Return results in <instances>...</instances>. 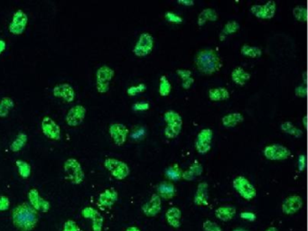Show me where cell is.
<instances>
[{
  "mask_svg": "<svg viewBox=\"0 0 308 231\" xmlns=\"http://www.w3.org/2000/svg\"><path fill=\"white\" fill-rule=\"evenodd\" d=\"M12 222L20 231H33L38 223V212L34 211L27 202H24L14 208Z\"/></svg>",
  "mask_w": 308,
  "mask_h": 231,
  "instance_id": "1",
  "label": "cell"
},
{
  "mask_svg": "<svg viewBox=\"0 0 308 231\" xmlns=\"http://www.w3.org/2000/svg\"><path fill=\"white\" fill-rule=\"evenodd\" d=\"M194 63L198 71L206 75L216 72L222 66L221 57L216 51L212 48L202 49L199 51L195 55Z\"/></svg>",
  "mask_w": 308,
  "mask_h": 231,
  "instance_id": "2",
  "label": "cell"
},
{
  "mask_svg": "<svg viewBox=\"0 0 308 231\" xmlns=\"http://www.w3.org/2000/svg\"><path fill=\"white\" fill-rule=\"evenodd\" d=\"M164 119L166 122L164 135L169 139H173L178 136L183 127V118L178 112L173 110L165 111Z\"/></svg>",
  "mask_w": 308,
  "mask_h": 231,
  "instance_id": "3",
  "label": "cell"
},
{
  "mask_svg": "<svg viewBox=\"0 0 308 231\" xmlns=\"http://www.w3.org/2000/svg\"><path fill=\"white\" fill-rule=\"evenodd\" d=\"M66 179L74 185H79L84 181L85 173L82 164L76 158H68L63 164Z\"/></svg>",
  "mask_w": 308,
  "mask_h": 231,
  "instance_id": "4",
  "label": "cell"
},
{
  "mask_svg": "<svg viewBox=\"0 0 308 231\" xmlns=\"http://www.w3.org/2000/svg\"><path fill=\"white\" fill-rule=\"evenodd\" d=\"M114 75H115V72L112 68L106 64L101 65V67L97 70L96 74H95L97 92L101 94H104L109 92L110 83L114 77Z\"/></svg>",
  "mask_w": 308,
  "mask_h": 231,
  "instance_id": "5",
  "label": "cell"
},
{
  "mask_svg": "<svg viewBox=\"0 0 308 231\" xmlns=\"http://www.w3.org/2000/svg\"><path fill=\"white\" fill-rule=\"evenodd\" d=\"M103 164L104 167L111 173V175L119 181L125 180L130 175V166L121 160L109 157L105 159Z\"/></svg>",
  "mask_w": 308,
  "mask_h": 231,
  "instance_id": "6",
  "label": "cell"
},
{
  "mask_svg": "<svg viewBox=\"0 0 308 231\" xmlns=\"http://www.w3.org/2000/svg\"><path fill=\"white\" fill-rule=\"evenodd\" d=\"M232 185L237 193L247 201H251L257 196V190L254 185L244 176H237L233 180Z\"/></svg>",
  "mask_w": 308,
  "mask_h": 231,
  "instance_id": "7",
  "label": "cell"
},
{
  "mask_svg": "<svg viewBox=\"0 0 308 231\" xmlns=\"http://www.w3.org/2000/svg\"><path fill=\"white\" fill-rule=\"evenodd\" d=\"M28 24V15L24 10H16L13 14L12 19L8 25L10 34L14 35H21L24 33Z\"/></svg>",
  "mask_w": 308,
  "mask_h": 231,
  "instance_id": "8",
  "label": "cell"
},
{
  "mask_svg": "<svg viewBox=\"0 0 308 231\" xmlns=\"http://www.w3.org/2000/svg\"><path fill=\"white\" fill-rule=\"evenodd\" d=\"M41 129L43 135L52 141H59L62 137L61 126L51 116H44L41 122Z\"/></svg>",
  "mask_w": 308,
  "mask_h": 231,
  "instance_id": "9",
  "label": "cell"
},
{
  "mask_svg": "<svg viewBox=\"0 0 308 231\" xmlns=\"http://www.w3.org/2000/svg\"><path fill=\"white\" fill-rule=\"evenodd\" d=\"M154 40L152 34L145 32L140 34L136 43L133 52L137 56H146L150 54L154 48Z\"/></svg>",
  "mask_w": 308,
  "mask_h": 231,
  "instance_id": "10",
  "label": "cell"
},
{
  "mask_svg": "<svg viewBox=\"0 0 308 231\" xmlns=\"http://www.w3.org/2000/svg\"><path fill=\"white\" fill-rule=\"evenodd\" d=\"M264 155L267 159L272 161H282L289 158L291 154L290 150L284 145L280 144H272L267 145L264 148Z\"/></svg>",
  "mask_w": 308,
  "mask_h": 231,
  "instance_id": "11",
  "label": "cell"
},
{
  "mask_svg": "<svg viewBox=\"0 0 308 231\" xmlns=\"http://www.w3.org/2000/svg\"><path fill=\"white\" fill-rule=\"evenodd\" d=\"M28 204L37 212L46 213L51 209V204L47 200H44L39 193V191L35 188L31 189L27 194Z\"/></svg>",
  "mask_w": 308,
  "mask_h": 231,
  "instance_id": "12",
  "label": "cell"
},
{
  "mask_svg": "<svg viewBox=\"0 0 308 231\" xmlns=\"http://www.w3.org/2000/svg\"><path fill=\"white\" fill-rule=\"evenodd\" d=\"M87 110L85 107L77 104L72 107L69 111H68L66 116H65V121L66 124L69 126L75 127L82 125V122L85 119L86 116Z\"/></svg>",
  "mask_w": 308,
  "mask_h": 231,
  "instance_id": "13",
  "label": "cell"
},
{
  "mask_svg": "<svg viewBox=\"0 0 308 231\" xmlns=\"http://www.w3.org/2000/svg\"><path fill=\"white\" fill-rule=\"evenodd\" d=\"M213 132L211 128H203L198 133L195 139V148L200 154H206L212 147Z\"/></svg>",
  "mask_w": 308,
  "mask_h": 231,
  "instance_id": "14",
  "label": "cell"
},
{
  "mask_svg": "<svg viewBox=\"0 0 308 231\" xmlns=\"http://www.w3.org/2000/svg\"><path fill=\"white\" fill-rule=\"evenodd\" d=\"M109 133L113 142L117 145L121 146L125 144L128 139L130 130L122 123H112L109 127Z\"/></svg>",
  "mask_w": 308,
  "mask_h": 231,
  "instance_id": "15",
  "label": "cell"
},
{
  "mask_svg": "<svg viewBox=\"0 0 308 231\" xmlns=\"http://www.w3.org/2000/svg\"><path fill=\"white\" fill-rule=\"evenodd\" d=\"M53 95L66 103H72L75 101L76 92L71 84L60 83L53 87Z\"/></svg>",
  "mask_w": 308,
  "mask_h": 231,
  "instance_id": "16",
  "label": "cell"
},
{
  "mask_svg": "<svg viewBox=\"0 0 308 231\" xmlns=\"http://www.w3.org/2000/svg\"><path fill=\"white\" fill-rule=\"evenodd\" d=\"M303 198L298 194L289 195L282 203V212L286 215H294L303 207Z\"/></svg>",
  "mask_w": 308,
  "mask_h": 231,
  "instance_id": "17",
  "label": "cell"
},
{
  "mask_svg": "<svg viewBox=\"0 0 308 231\" xmlns=\"http://www.w3.org/2000/svg\"><path fill=\"white\" fill-rule=\"evenodd\" d=\"M277 10V4L273 0L268 1L264 5H253L251 7L252 14L259 18L270 19L275 15Z\"/></svg>",
  "mask_w": 308,
  "mask_h": 231,
  "instance_id": "18",
  "label": "cell"
},
{
  "mask_svg": "<svg viewBox=\"0 0 308 231\" xmlns=\"http://www.w3.org/2000/svg\"><path fill=\"white\" fill-rule=\"evenodd\" d=\"M82 216L92 221V231H103L104 218L95 208L85 207L82 209Z\"/></svg>",
  "mask_w": 308,
  "mask_h": 231,
  "instance_id": "19",
  "label": "cell"
},
{
  "mask_svg": "<svg viewBox=\"0 0 308 231\" xmlns=\"http://www.w3.org/2000/svg\"><path fill=\"white\" fill-rule=\"evenodd\" d=\"M162 209V199L157 193H154L149 202H145L141 210L145 216L154 218L158 215Z\"/></svg>",
  "mask_w": 308,
  "mask_h": 231,
  "instance_id": "20",
  "label": "cell"
},
{
  "mask_svg": "<svg viewBox=\"0 0 308 231\" xmlns=\"http://www.w3.org/2000/svg\"><path fill=\"white\" fill-rule=\"evenodd\" d=\"M119 193L114 188H109L99 195L98 202L103 208H111L118 202Z\"/></svg>",
  "mask_w": 308,
  "mask_h": 231,
  "instance_id": "21",
  "label": "cell"
},
{
  "mask_svg": "<svg viewBox=\"0 0 308 231\" xmlns=\"http://www.w3.org/2000/svg\"><path fill=\"white\" fill-rule=\"evenodd\" d=\"M193 202L197 206H207L209 203V185L207 183L202 182L198 184Z\"/></svg>",
  "mask_w": 308,
  "mask_h": 231,
  "instance_id": "22",
  "label": "cell"
},
{
  "mask_svg": "<svg viewBox=\"0 0 308 231\" xmlns=\"http://www.w3.org/2000/svg\"><path fill=\"white\" fill-rule=\"evenodd\" d=\"M165 220L169 226L173 229H178L181 227L182 212L178 207L169 208L165 212Z\"/></svg>",
  "mask_w": 308,
  "mask_h": 231,
  "instance_id": "23",
  "label": "cell"
},
{
  "mask_svg": "<svg viewBox=\"0 0 308 231\" xmlns=\"http://www.w3.org/2000/svg\"><path fill=\"white\" fill-rule=\"evenodd\" d=\"M236 208L233 206H222L217 208L214 215L221 222H230L236 215Z\"/></svg>",
  "mask_w": 308,
  "mask_h": 231,
  "instance_id": "24",
  "label": "cell"
},
{
  "mask_svg": "<svg viewBox=\"0 0 308 231\" xmlns=\"http://www.w3.org/2000/svg\"><path fill=\"white\" fill-rule=\"evenodd\" d=\"M157 192H158L157 194L161 197V199L163 198L165 200L172 199L176 193L175 187L171 182H163L160 183L157 187Z\"/></svg>",
  "mask_w": 308,
  "mask_h": 231,
  "instance_id": "25",
  "label": "cell"
},
{
  "mask_svg": "<svg viewBox=\"0 0 308 231\" xmlns=\"http://www.w3.org/2000/svg\"><path fill=\"white\" fill-rule=\"evenodd\" d=\"M203 172V167L201 164L199 163H194L192 164L187 170H185L183 172L182 174V179L185 181H193L195 178H197L198 176H200Z\"/></svg>",
  "mask_w": 308,
  "mask_h": 231,
  "instance_id": "26",
  "label": "cell"
},
{
  "mask_svg": "<svg viewBox=\"0 0 308 231\" xmlns=\"http://www.w3.org/2000/svg\"><path fill=\"white\" fill-rule=\"evenodd\" d=\"M209 98L212 101H226L230 98V92L224 87L212 88L209 90Z\"/></svg>",
  "mask_w": 308,
  "mask_h": 231,
  "instance_id": "27",
  "label": "cell"
},
{
  "mask_svg": "<svg viewBox=\"0 0 308 231\" xmlns=\"http://www.w3.org/2000/svg\"><path fill=\"white\" fill-rule=\"evenodd\" d=\"M231 79L237 84L244 85L251 79V73L245 71L243 68L237 67L231 72Z\"/></svg>",
  "mask_w": 308,
  "mask_h": 231,
  "instance_id": "28",
  "label": "cell"
},
{
  "mask_svg": "<svg viewBox=\"0 0 308 231\" xmlns=\"http://www.w3.org/2000/svg\"><path fill=\"white\" fill-rule=\"evenodd\" d=\"M218 19V13L216 10L212 7H207L202 10L198 15L197 24L201 26L205 24L207 21H216Z\"/></svg>",
  "mask_w": 308,
  "mask_h": 231,
  "instance_id": "29",
  "label": "cell"
},
{
  "mask_svg": "<svg viewBox=\"0 0 308 231\" xmlns=\"http://www.w3.org/2000/svg\"><path fill=\"white\" fill-rule=\"evenodd\" d=\"M27 141H28L27 135L24 133V132H20V133L16 135L15 138L13 140V142L10 144V150L13 153L20 152L25 146V144H27Z\"/></svg>",
  "mask_w": 308,
  "mask_h": 231,
  "instance_id": "30",
  "label": "cell"
},
{
  "mask_svg": "<svg viewBox=\"0 0 308 231\" xmlns=\"http://www.w3.org/2000/svg\"><path fill=\"white\" fill-rule=\"evenodd\" d=\"M243 120H244L243 116L239 112L229 113V114L223 116L222 118V124L226 127H233Z\"/></svg>",
  "mask_w": 308,
  "mask_h": 231,
  "instance_id": "31",
  "label": "cell"
},
{
  "mask_svg": "<svg viewBox=\"0 0 308 231\" xmlns=\"http://www.w3.org/2000/svg\"><path fill=\"white\" fill-rule=\"evenodd\" d=\"M14 101L10 97H4L0 100V117L4 118L9 115L11 111L14 109Z\"/></svg>",
  "mask_w": 308,
  "mask_h": 231,
  "instance_id": "32",
  "label": "cell"
},
{
  "mask_svg": "<svg viewBox=\"0 0 308 231\" xmlns=\"http://www.w3.org/2000/svg\"><path fill=\"white\" fill-rule=\"evenodd\" d=\"M239 29H240V24L235 20H231V21L227 22L226 24H224L222 32L220 33V40L224 41L228 34L236 33Z\"/></svg>",
  "mask_w": 308,
  "mask_h": 231,
  "instance_id": "33",
  "label": "cell"
},
{
  "mask_svg": "<svg viewBox=\"0 0 308 231\" xmlns=\"http://www.w3.org/2000/svg\"><path fill=\"white\" fill-rule=\"evenodd\" d=\"M176 73L182 79V86L183 89L185 90L190 89V87L192 86V84L194 82V79L192 76V72L190 70L179 69L176 71Z\"/></svg>",
  "mask_w": 308,
  "mask_h": 231,
  "instance_id": "34",
  "label": "cell"
},
{
  "mask_svg": "<svg viewBox=\"0 0 308 231\" xmlns=\"http://www.w3.org/2000/svg\"><path fill=\"white\" fill-rule=\"evenodd\" d=\"M15 166L17 168V172H18L20 177L23 179H27L30 177L32 169H31V165L26 161L17 160L15 162Z\"/></svg>",
  "mask_w": 308,
  "mask_h": 231,
  "instance_id": "35",
  "label": "cell"
},
{
  "mask_svg": "<svg viewBox=\"0 0 308 231\" xmlns=\"http://www.w3.org/2000/svg\"><path fill=\"white\" fill-rule=\"evenodd\" d=\"M241 52L243 55L248 57H260L262 54V50L258 46H252L250 44H243L241 46Z\"/></svg>",
  "mask_w": 308,
  "mask_h": 231,
  "instance_id": "36",
  "label": "cell"
},
{
  "mask_svg": "<svg viewBox=\"0 0 308 231\" xmlns=\"http://www.w3.org/2000/svg\"><path fill=\"white\" fill-rule=\"evenodd\" d=\"M280 127H281V129H282V131L285 132V133L289 134V135H294L296 137H300L301 135H303L302 130L299 129L298 126L293 125L290 121L283 122V123L281 124V125H280Z\"/></svg>",
  "mask_w": 308,
  "mask_h": 231,
  "instance_id": "37",
  "label": "cell"
},
{
  "mask_svg": "<svg viewBox=\"0 0 308 231\" xmlns=\"http://www.w3.org/2000/svg\"><path fill=\"white\" fill-rule=\"evenodd\" d=\"M183 171L179 167L177 164H173L172 166H169L168 168L165 170V176L170 181H178L182 179Z\"/></svg>",
  "mask_w": 308,
  "mask_h": 231,
  "instance_id": "38",
  "label": "cell"
},
{
  "mask_svg": "<svg viewBox=\"0 0 308 231\" xmlns=\"http://www.w3.org/2000/svg\"><path fill=\"white\" fill-rule=\"evenodd\" d=\"M171 91H172V85L169 82L168 79L166 78V76L162 75L160 78V82H159V93H160V95L163 97L168 96Z\"/></svg>",
  "mask_w": 308,
  "mask_h": 231,
  "instance_id": "39",
  "label": "cell"
},
{
  "mask_svg": "<svg viewBox=\"0 0 308 231\" xmlns=\"http://www.w3.org/2000/svg\"><path fill=\"white\" fill-rule=\"evenodd\" d=\"M295 17L299 21L305 22L308 19V9L303 5H297L293 9Z\"/></svg>",
  "mask_w": 308,
  "mask_h": 231,
  "instance_id": "40",
  "label": "cell"
},
{
  "mask_svg": "<svg viewBox=\"0 0 308 231\" xmlns=\"http://www.w3.org/2000/svg\"><path fill=\"white\" fill-rule=\"evenodd\" d=\"M164 17L168 22L174 23V24H180L183 22V17L180 14H176L172 11H167L164 14Z\"/></svg>",
  "mask_w": 308,
  "mask_h": 231,
  "instance_id": "41",
  "label": "cell"
},
{
  "mask_svg": "<svg viewBox=\"0 0 308 231\" xmlns=\"http://www.w3.org/2000/svg\"><path fill=\"white\" fill-rule=\"evenodd\" d=\"M147 89V86L144 83H140L139 85H136V86H130L128 90H127V93L128 95L130 96H135L139 93L141 92H144Z\"/></svg>",
  "mask_w": 308,
  "mask_h": 231,
  "instance_id": "42",
  "label": "cell"
},
{
  "mask_svg": "<svg viewBox=\"0 0 308 231\" xmlns=\"http://www.w3.org/2000/svg\"><path fill=\"white\" fill-rule=\"evenodd\" d=\"M202 229L204 231H222V228L219 226L216 222H212L210 220L203 222Z\"/></svg>",
  "mask_w": 308,
  "mask_h": 231,
  "instance_id": "43",
  "label": "cell"
},
{
  "mask_svg": "<svg viewBox=\"0 0 308 231\" xmlns=\"http://www.w3.org/2000/svg\"><path fill=\"white\" fill-rule=\"evenodd\" d=\"M62 231H81V229L78 226L76 222L73 220H68L64 222Z\"/></svg>",
  "mask_w": 308,
  "mask_h": 231,
  "instance_id": "44",
  "label": "cell"
},
{
  "mask_svg": "<svg viewBox=\"0 0 308 231\" xmlns=\"http://www.w3.org/2000/svg\"><path fill=\"white\" fill-rule=\"evenodd\" d=\"M10 204H11V202H10L9 198L5 196V195H1L0 194V212L8 211L10 208Z\"/></svg>",
  "mask_w": 308,
  "mask_h": 231,
  "instance_id": "45",
  "label": "cell"
},
{
  "mask_svg": "<svg viewBox=\"0 0 308 231\" xmlns=\"http://www.w3.org/2000/svg\"><path fill=\"white\" fill-rule=\"evenodd\" d=\"M132 108L136 111H148L150 109V103L144 102V101H140V102H137L135 104H133Z\"/></svg>",
  "mask_w": 308,
  "mask_h": 231,
  "instance_id": "46",
  "label": "cell"
},
{
  "mask_svg": "<svg viewBox=\"0 0 308 231\" xmlns=\"http://www.w3.org/2000/svg\"><path fill=\"white\" fill-rule=\"evenodd\" d=\"M240 216L242 220H245L247 222H255L256 219H257L255 213L251 212H241Z\"/></svg>",
  "mask_w": 308,
  "mask_h": 231,
  "instance_id": "47",
  "label": "cell"
},
{
  "mask_svg": "<svg viewBox=\"0 0 308 231\" xmlns=\"http://www.w3.org/2000/svg\"><path fill=\"white\" fill-rule=\"evenodd\" d=\"M295 93L298 97H302V98L307 97V94H308L307 85H299V86L297 87L296 90H295Z\"/></svg>",
  "mask_w": 308,
  "mask_h": 231,
  "instance_id": "48",
  "label": "cell"
},
{
  "mask_svg": "<svg viewBox=\"0 0 308 231\" xmlns=\"http://www.w3.org/2000/svg\"><path fill=\"white\" fill-rule=\"evenodd\" d=\"M306 167V155L300 154L299 156V170L302 172Z\"/></svg>",
  "mask_w": 308,
  "mask_h": 231,
  "instance_id": "49",
  "label": "cell"
},
{
  "mask_svg": "<svg viewBox=\"0 0 308 231\" xmlns=\"http://www.w3.org/2000/svg\"><path fill=\"white\" fill-rule=\"evenodd\" d=\"M145 130L143 128H140V129L134 130L133 133L131 134V137L132 138H139V137H142L144 135Z\"/></svg>",
  "mask_w": 308,
  "mask_h": 231,
  "instance_id": "50",
  "label": "cell"
},
{
  "mask_svg": "<svg viewBox=\"0 0 308 231\" xmlns=\"http://www.w3.org/2000/svg\"><path fill=\"white\" fill-rule=\"evenodd\" d=\"M179 4L184 5H193L194 4L193 0H178Z\"/></svg>",
  "mask_w": 308,
  "mask_h": 231,
  "instance_id": "51",
  "label": "cell"
},
{
  "mask_svg": "<svg viewBox=\"0 0 308 231\" xmlns=\"http://www.w3.org/2000/svg\"><path fill=\"white\" fill-rule=\"evenodd\" d=\"M5 49H6V43L4 40L0 39V54L5 52Z\"/></svg>",
  "mask_w": 308,
  "mask_h": 231,
  "instance_id": "52",
  "label": "cell"
},
{
  "mask_svg": "<svg viewBox=\"0 0 308 231\" xmlns=\"http://www.w3.org/2000/svg\"><path fill=\"white\" fill-rule=\"evenodd\" d=\"M125 231H141L140 228L135 226L129 227Z\"/></svg>",
  "mask_w": 308,
  "mask_h": 231,
  "instance_id": "53",
  "label": "cell"
},
{
  "mask_svg": "<svg viewBox=\"0 0 308 231\" xmlns=\"http://www.w3.org/2000/svg\"><path fill=\"white\" fill-rule=\"evenodd\" d=\"M303 124L305 125V127L308 126V116H305L303 117Z\"/></svg>",
  "mask_w": 308,
  "mask_h": 231,
  "instance_id": "54",
  "label": "cell"
},
{
  "mask_svg": "<svg viewBox=\"0 0 308 231\" xmlns=\"http://www.w3.org/2000/svg\"><path fill=\"white\" fill-rule=\"evenodd\" d=\"M266 231H279V230L276 227H270L266 230Z\"/></svg>",
  "mask_w": 308,
  "mask_h": 231,
  "instance_id": "55",
  "label": "cell"
},
{
  "mask_svg": "<svg viewBox=\"0 0 308 231\" xmlns=\"http://www.w3.org/2000/svg\"><path fill=\"white\" fill-rule=\"evenodd\" d=\"M303 77L304 82H305V85H306V84H307V82H308V78H307V72H304Z\"/></svg>",
  "mask_w": 308,
  "mask_h": 231,
  "instance_id": "56",
  "label": "cell"
},
{
  "mask_svg": "<svg viewBox=\"0 0 308 231\" xmlns=\"http://www.w3.org/2000/svg\"><path fill=\"white\" fill-rule=\"evenodd\" d=\"M233 231H246V230H243V229H236V230H234Z\"/></svg>",
  "mask_w": 308,
  "mask_h": 231,
  "instance_id": "57",
  "label": "cell"
}]
</instances>
